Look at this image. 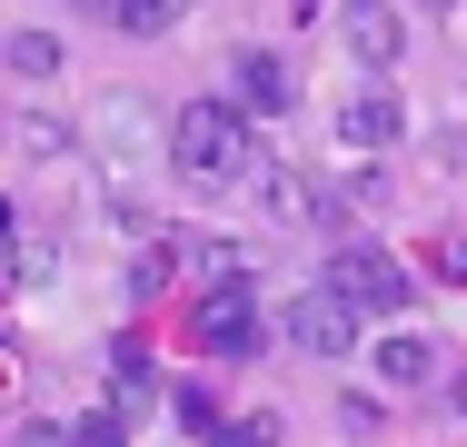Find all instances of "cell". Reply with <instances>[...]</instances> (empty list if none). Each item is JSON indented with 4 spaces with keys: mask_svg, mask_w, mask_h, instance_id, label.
<instances>
[{
    "mask_svg": "<svg viewBox=\"0 0 467 447\" xmlns=\"http://www.w3.org/2000/svg\"><path fill=\"white\" fill-rule=\"evenodd\" d=\"M249 150H259L249 109H229V99H180V109H170V160H180V179H199V189L249 179Z\"/></svg>",
    "mask_w": 467,
    "mask_h": 447,
    "instance_id": "1",
    "label": "cell"
},
{
    "mask_svg": "<svg viewBox=\"0 0 467 447\" xmlns=\"http://www.w3.org/2000/svg\"><path fill=\"white\" fill-rule=\"evenodd\" d=\"M318 288H338L358 318H398V308H408V268L388 259V249H368V239H338V259H328Z\"/></svg>",
    "mask_w": 467,
    "mask_h": 447,
    "instance_id": "2",
    "label": "cell"
},
{
    "mask_svg": "<svg viewBox=\"0 0 467 447\" xmlns=\"http://www.w3.org/2000/svg\"><path fill=\"white\" fill-rule=\"evenodd\" d=\"M249 179H259V219H269V229H328V219H338V199L308 170H288V160H259Z\"/></svg>",
    "mask_w": 467,
    "mask_h": 447,
    "instance_id": "3",
    "label": "cell"
},
{
    "mask_svg": "<svg viewBox=\"0 0 467 447\" xmlns=\"http://www.w3.org/2000/svg\"><path fill=\"white\" fill-rule=\"evenodd\" d=\"M189 338H199L209 358H259L269 318H259V298H249V288H209V298H199V318H189Z\"/></svg>",
    "mask_w": 467,
    "mask_h": 447,
    "instance_id": "4",
    "label": "cell"
},
{
    "mask_svg": "<svg viewBox=\"0 0 467 447\" xmlns=\"http://www.w3.org/2000/svg\"><path fill=\"white\" fill-rule=\"evenodd\" d=\"M288 348H308V358H348L358 348V308L338 298V288H308V298H288Z\"/></svg>",
    "mask_w": 467,
    "mask_h": 447,
    "instance_id": "5",
    "label": "cell"
},
{
    "mask_svg": "<svg viewBox=\"0 0 467 447\" xmlns=\"http://www.w3.org/2000/svg\"><path fill=\"white\" fill-rule=\"evenodd\" d=\"M398 130H408V109H398V89H388V80H358L348 99H338V150L378 160V150H398Z\"/></svg>",
    "mask_w": 467,
    "mask_h": 447,
    "instance_id": "6",
    "label": "cell"
},
{
    "mask_svg": "<svg viewBox=\"0 0 467 447\" xmlns=\"http://www.w3.org/2000/svg\"><path fill=\"white\" fill-rule=\"evenodd\" d=\"M288 99H298V80H288L279 50H229V109H249V120H279Z\"/></svg>",
    "mask_w": 467,
    "mask_h": 447,
    "instance_id": "7",
    "label": "cell"
},
{
    "mask_svg": "<svg viewBox=\"0 0 467 447\" xmlns=\"http://www.w3.org/2000/svg\"><path fill=\"white\" fill-rule=\"evenodd\" d=\"M338 40H348V60H358V70H398V50H408V30H398V10H388V0H348Z\"/></svg>",
    "mask_w": 467,
    "mask_h": 447,
    "instance_id": "8",
    "label": "cell"
},
{
    "mask_svg": "<svg viewBox=\"0 0 467 447\" xmlns=\"http://www.w3.org/2000/svg\"><path fill=\"white\" fill-rule=\"evenodd\" d=\"M378 378H388V388H438V348H428L418 328H388V338H378Z\"/></svg>",
    "mask_w": 467,
    "mask_h": 447,
    "instance_id": "9",
    "label": "cell"
},
{
    "mask_svg": "<svg viewBox=\"0 0 467 447\" xmlns=\"http://www.w3.org/2000/svg\"><path fill=\"white\" fill-rule=\"evenodd\" d=\"M189 268H199V278H209V288H249V249H239V239H209V249H189Z\"/></svg>",
    "mask_w": 467,
    "mask_h": 447,
    "instance_id": "10",
    "label": "cell"
},
{
    "mask_svg": "<svg viewBox=\"0 0 467 447\" xmlns=\"http://www.w3.org/2000/svg\"><path fill=\"white\" fill-rule=\"evenodd\" d=\"M180 10H189V0H109V20H119L130 40H160V30H170Z\"/></svg>",
    "mask_w": 467,
    "mask_h": 447,
    "instance_id": "11",
    "label": "cell"
},
{
    "mask_svg": "<svg viewBox=\"0 0 467 447\" xmlns=\"http://www.w3.org/2000/svg\"><path fill=\"white\" fill-rule=\"evenodd\" d=\"M10 70H20V80H60V40H50V30H20V40H10Z\"/></svg>",
    "mask_w": 467,
    "mask_h": 447,
    "instance_id": "12",
    "label": "cell"
},
{
    "mask_svg": "<svg viewBox=\"0 0 467 447\" xmlns=\"http://www.w3.org/2000/svg\"><path fill=\"white\" fill-rule=\"evenodd\" d=\"M170 418H180L189 438H219V428H229V418H219V398H209V388H170Z\"/></svg>",
    "mask_w": 467,
    "mask_h": 447,
    "instance_id": "13",
    "label": "cell"
},
{
    "mask_svg": "<svg viewBox=\"0 0 467 447\" xmlns=\"http://www.w3.org/2000/svg\"><path fill=\"white\" fill-rule=\"evenodd\" d=\"M70 447H130V428H119V408H90V418L70 428Z\"/></svg>",
    "mask_w": 467,
    "mask_h": 447,
    "instance_id": "14",
    "label": "cell"
},
{
    "mask_svg": "<svg viewBox=\"0 0 467 447\" xmlns=\"http://www.w3.org/2000/svg\"><path fill=\"white\" fill-rule=\"evenodd\" d=\"M209 447H279V418H229Z\"/></svg>",
    "mask_w": 467,
    "mask_h": 447,
    "instance_id": "15",
    "label": "cell"
},
{
    "mask_svg": "<svg viewBox=\"0 0 467 447\" xmlns=\"http://www.w3.org/2000/svg\"><path fill=\"white\" fill-rule=\"evenodd\" d=\"M20 150H30V160H60L70 130H60V120H20Z\"/></svg>",
    "mask_w": 467,
    "mask_h": 447,
    "instance_id": "16",
    "label": "cell"
},
{
    "mask_svg": "<svg viewBox=\"0 0 467 447\" xmlns=\"http://www.w3.org/2000/svg\"><path fill=\"white\" fill-rule=\"evenodd\" d=\"M10 447H70V428H40L30 418V428H10Z\"/></svg>",
    "mask_w": 467,
    "mask_h": 447,
    "instance_id": "17",
    "label": "cell"
},
{
    "mask_svg": "<svg viewBox=\"0 0 467 447\" xmlns=\"http://www.w3.org/2000/svg\"><path fill=\"white\" fill-rule=\"evenodd\" d=\"M448 408H458V418H467V368H458V378H448Z\"/></svg>",
    "mask_w": 467,
    "mask_h": 447,
    "instance_id": "18",
    "label": "cell"
},
{
    "mask_svg": "<svg viewBox=\"0 0 467 447\" xmlns=\"http://www.w3.org/2000/svg\"><path fill=\"white\" fill-rule=\"evenodd\" d=\"M0 249H10V199H0Z\"/></svg>",
    "mask_w": 467,
    "mask_h": 447,
    "instance_id": "19",
    "label": "cell"
}]
</instances>
